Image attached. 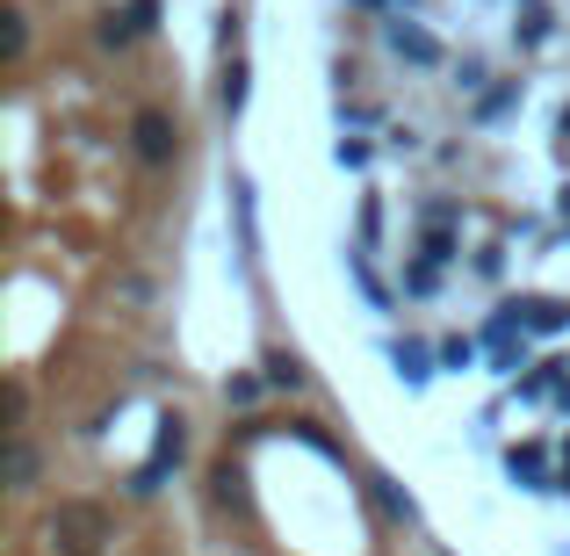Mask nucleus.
<instances>
[{"instance_id":"nucleus-16","label":"nucleus","mask_w":570,"mask_h":556,"mask_svg":"<svg viewBox=\"0 0 570 556\" xmlns=\"http://www.w3.org/2000/svg\"><path fill=\"white\" fill-rule=\"evenodd\" d=\"M441 369H476V340H441Z\"/></svg>"},{"instance_id":"nucleus-2","label":"nucleus","mask_w":570,"mask_h":556,"mask_svg":"<svg viewBox=\"0 0 570 556\" xmlns=\"http://www.w3.org/2000/svg\"><path fill=\"white\" fill-rule=\"evenodd\" d=\"M130 145H138L145 167H167L174 145H181V130H174V116H167V109H138V116H130Z\"/></svg>"},{"instance_id":"nucleus-10","label":"nucleus","mask_w":570,"mask_h":556,"mask_svg":"<svg viewBox=\"0 0 570 556\" xmlns=\"http://www.w3.org/2000/svg\"><path fill=\"white\" fill-rule=\"evenodd\" d=\"M513 101H520V80H505V87H491V95H484V101H476V124H499V116H505V109H513Z\"/></svg>"},{"instance_id":"nucleus-22","label":"nucleus","mask_w":570,"mask_h":556,"mask_svg":"<svg viewBox=\"0 0 570 556\" xmlns=\"http://www.w3.org/2000/svg\"><path fill=\"white\" fill-rule=\"evenodd\" d=\"M22 412H29V390L8 383V427H14V433H22Z\"/></svg>"},{"instance_id":"nucleus-15","label":"nucleus","mask_w":570,"mask_h":556,"mask_svg":"<svg viewBox=\"0 0 570 556\" xmlns=\"http://www.w3.org/2000/svg\"><path fill=\"white\" fill-rule=\"evenodd\" d=\"M376 499H383V514H390V520H419L412 491H397V485H376Z\"/></svg>"},{"instance_id":"nucleus-21","label":"nucleus","mask_w":570,"mask_h":556,"mask_svg":"<svg viewBox=\"0 0 570 556\" xmlns=\"http://www.w3.org/2000/svg\"><path fill=\"white\" fill-rule=\"evenodd\" d=\"M376 232H383V203H376V195H368V203H362V253L376 246Z\"/></svg>"},{"instance_id":"nucleus-27","label":"nucleus","mask_w":570,"mask_h":556,"mask_svg":"<svg viewBox=\"0 0 570 556\" xmlns=\"http://www.w3.org/2000/svg\"><path fill=\"white\" fill-rule=\"evenodd\" d=\"M563 491H570V470H563Z\"/></svg>"},{"instance_id":"nucleus-12","label":"nucleus","mask_w":570,"mask_h":556,"mask_svg":"<svg viewBox=\"0 0 570 556\" xmlns=\"http://www.w3.org/2000/svg\"><path fill=\"white\" fill-rule=\"evenodd\" d=\"M419 261L448 267V261H455V232H426V238H419Z\"/></svg>"},{"instance_id":"nucleus-4","label":"nucleus","mask_w":570,"mask_h":556,"mask_svg":"<svg viewBox=\"0 0 570 556\" xmlns=\"http://www.w3.org/2000/svg\"><path fill=\"white\" fill-rule=\"evenodd\" d=\"M528 333H563L570 325V304H549V296H520V304H505Z\"/></svg>"},{"instance_id":"nucleus-3","label":"nucleus","mask_w":570,"mask_h":556,"mask_svg":"<svg viewBox=\"0 0 570 556\" xmlns=\"http://www.w3.org/2000/svg\"><path fill=\"white\" fill-rule=\"evenodd\" d=\"M390 51H397L404 66H441V43H433L419 22H404V14H390Z\"/></svg>"},{"instance_id":"nucleus-5","label":"nucleus","mask_w":570,"mask_h":556,"mask_svg":"<svg viewBox=\"0 0 570 556\" xmlns=\"http://www.w3.org/2000/svg\"><path fill=\"white\" fill-rule=\"evenodd\" d=\"M505 477H513V485H528V491H549V456L542 448H505Z\"/></svg>"},{"instance_id":"nucleus-25","label":"nucleus","mask_w":570,"mask_h":556,"mask_svg":"<svg viewBox=\"0 0 570 556\" xmlns=\"http://www.w3.org/2000/svg\"><path fill=\"white\" fill-rule=\"evenodd\" d=\"M563 217H570V182H563Z\"/></svg>"},{"instance_id":"nucleus-26","label":"nucleus","mask_w":570,"mask_h":556,"mask_svg":"<svg viewBox=\"0 0 570 556\" xmlns=\"http://www.w3.org/2000/svg\"><path fill=\"white\" fill-rule=\"evenodd\" d=\"M354 8H383V0H354Z\"/></svg>"},{"instance_id":"nucleus-11","label":"nucleus","mask_w":570,"mask_h":556,"mask_svg":"<svg viewBox=\"0 0 570 556\" xmlns=\"http://www.w3.org/2000/svg\"><path fill=\"white\" fill-rule=\"evenodd\" d=\"M95 37H101V51H124V43L138 37V22H130V14H101V29H95Z\"/></svg>"},{"instance_id":"nucleus-9","label":"nucleus","mask_w":570,"mask_h":556,"mask_svg":"<svg viewBox=\"0 0 570 556\" xmlns=\"http://www.w3.org/2000/svg\"><path fill=\"white\" fill-rule=\"evenodd\" d=\"M232 217H238V246H246V261H253V253H261V232H253V188L246 182L232 188Z\"/></svg>"},{"instance_id":"nucleus-23","label":"nucleus","mask_w":570,"mask_h":556,"mask_svg":"<svg viewBox=\"0 0 570 556\" xmlns=\"http://www.w3.org/2000/svg\"><path fill=\"white\" fill-rule=\"evenodd\" d=\"M557 412H570V375H563V383H557Z\"/></svg>"},{"instance_id":"nucleus-6","label":"nucleus","mask_w":570,"mask_h":556,"mask_svg":"<svg viewBox=\"0 0 570 556\" xmlns=\"http://www.w3.org/2000/svg\"><path fill=\"white\" fill-rule=\"evenodd\" d=\"M390 369H397L404 383H426V375H433V354L419 348V340H397V348H390Z\"/></svg>"},{"instance_id":"nucleus-17","label":"nucleus","mask_w":570,"mask_h":556,"mask_svg":"<svg viewBox=\"0 0 570 556\" xmlns=\"http://www.w3.org/2000/svg\"><path fill=\"white\" fill-rule=\"evenodd\" d=\"M513 37H520V43H542V37H549V8H528V14L513 22Z\"/></svg>"},{"instance_id":"nucleus-8","label":"nucleus","mask_w":570,"mask_h":556,"mask_svg":"<svg viewBox=\"0 0 570 556\" xmlns=\"http://www.w3.org/2000/svg\"><path fill=\"white\" fill-rule=\"evenodd\" d=\"M8 485H14V491H29V485H37V448H29L22 433L8 441Z\"/></svg>"},{"instance_id":"nucleus-7","label":"nucleus","mask_w":570,"mask_h":556,"mask_svg":"<svg viewBox=\"0 0 570 556\" xmlns=\"http://www.w3.org/2000/svg\"><path fill=\"white\" fill-rule=\"evenodd\" d=\"M0 22H8V29H0V58H8V66H22V51H29V14L8 8Z\"/></svg>"},{"instance_id":"nucleus-13","label":"nucleus","mask_w":570,"mask_h":556,"mask_svg":"<svg viewBox=\"0 0 570 556\" xmlns=\"http://www.w3.org/2000/svg\"><path fill=\"white\" fill-rule=\"evenodd\" d=\"M404 290H412V296H433V290H441V267H433V261H412V267H404Z\"/></svg>"},{"instance_id":"nucleus-20","label":"nucleus","mask_w":570,"mask_h":556,"mask_svg":"<svg viewBox=\"0 0 570 556\" xmlns=\"http://www.w3.org/2000/svg\"><path fill=\"white\" fill-rule=\"evenodd\" d=\"M333 159H340V167H368V138H340Z\"/></svg>"},{"instance_id":"nucleus-18","label":"nucleus","mask_w":570,"mask_h":556,"mask_svg":"<svg viewBox=\"0 0 570 556\" xmlns=\"http://www.w3.org/2000/svg\"><path fill=\"white\" fill-rule=\"evenodd\" d=\"M224 109H246V66H238V58H232V72H224Z\"/></svg>"},{"instance_id":"nucleus-1","label":"nucleus","mask_w":570,"mask_h":556,"mask_svg":"<svg viewBox=\"0 0 570 556\" xmlns=\"http://www.w3.org/2000/svg\"><path fill=\"white\" fill-rule=\"evenodd\" d=\"M51 543L66 549V556H95L101 543H109V514H101V506H87V499H66L51 514Z\"/></svg>"},{"instance_id":"nucleus-14","label":"nucleus","mask_w":570,"mask_h":556,"mask_svg":"<svg viewBox=\"0 0 570 556\" xmlns=\"http://www.w3.org/2000/svg\"><path fill=\"white\" fill-rule=\"evenodd\" d=\"M267 383H275V390H296V383H304V362H296V354H275V362H267Z\"/></svg>"},{"instance_id":"nucleus-19","label":"nucleus","mask_w":570,"mask_h":556,"mask_svg":"<svg viewBox=\"0 0 570 556\" xmlns=\"http://www.w3.org/2000/svg\"><path fill=\"white\" fill-rule=\"evenodd\" d=\"M261 398V375H224V404H253Z\"/></svg>"},{"instance_id":"nucleus-28","label":"nucleus","mask_w":570,"mask_h":556,"mask_svg":"<svg viewBox=\"0 0 570 556\" xmlns=\"http://www.w3.org/2000/svg\"><path fill=\"white\" fill-rule=\"evenodd\" d=\"M397 8H412V0H397Z\"/></svg>"},{"instance_id":"nucleus-24","label":"nucleus","mask_w":570,"mask_h":556,"mask_svg":"<svg viewBox=\"0 0 570 556\" xmlns=\"http://www.w3.org/2000/svg\"><path fill=\"white\" fill-rule=\"evenodd\" d=\"M557 130H563V138H570V109H563V116H557Z\"/></svg>"}]
</instances>
